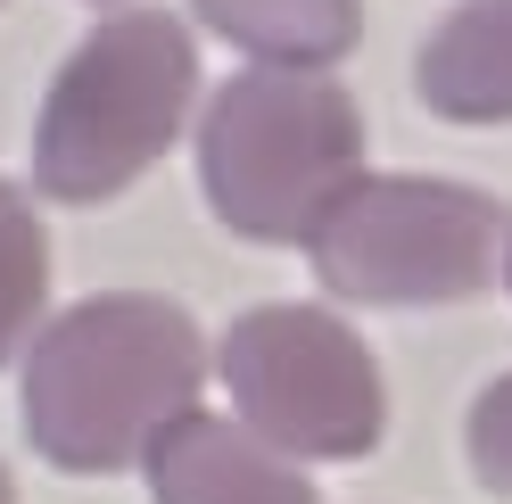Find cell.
<instances>
[{"label":"cell","instance_id":"8","mask_svg":"<svg viewBox=\"0 0 512 504\" xmlns=\"http://www.w3.org/2000/svg\"><path fill=\"white\" fill-rule=\"evenodd\" d=\"M190 9L256 67H298V75H331L364 34V0H190Z\"/></svg>","mask_w":512,"mask_h":504},{"label":"cell","instance_id":"10","mask_svg":"<svg viewBox=\"0 0 512 504\" xmlns=\"http://www.w3.org/2000/svg\"><path fill=\"white\" fill-rule=\"evenodd\" d=\"M463 455H471V480L488 496H512V372L496 389H479L471 422H463Z\"/></svg>","mask_w":512,"mask_h":504},{"label":"cell","instance_id":"4","mask_svg":"<svg viewBox=\"0 0 512 504\" xmlns=\"http://www.w3.org/2000/svg\"><path fill=\"white\" fill-rule=\"evenodd\" d=\"M215 381L232 389V422L273 455H372L389 430V389L356 331L323 306H256L215 339Z\"/></svg>","mask_w":512,"mask_h":504},{"label":"cell","instance_id":"5","mask_svg":"<svg viewBox=\"0 0 512 504\" xmlns=\"http://www.w3.org/2000/svg\"><path fill=\"white\" fill-rule=\"evenodd\" d=\"M504 248V207L430 174H364L323 232L306 240L314 281L356 306H446L488 281Z\"/></svg>","mask_w":512,"mask_h":504},{"label":"cell","instance_id":"11","mask_svg":"<svg viewBox=\"0 0 512 504\" xmlns=\"http://www.w3.org/2000/svg\"><path fill=\"white\" fill-rule=\"evenodd\" d=\"M0 504H17V480H9V471H0Z\"/></svg>","mask_w":512,"mask_h":504},{"label":"cell","instance_id":"12","mask_svg":"<svg viewBox=\"0 0 512 504\" xmlns=\"http://www.w3.org/2000/svg\"><path fill=\"white\" fill-rule=\"evenodd\" d=\"M504 281H512V240H504Z\"/></svg>","mask_w":512,"mask_h":504},{"label":"cell","instance_id":"7","mask_svg":"<svg viewBox=\"0 0 512 504\" xmlns=\"http://www.w3.org/2000/svg\"><path fill=\"white\" fill-rule=\"evenodd\" d=\"M413 91L446 124H512V0H463L413 58Z\"/></svg>","mask_w":512,"mask_h":504},{"label":"cell","instance_id":"9","mask_svg":"<svg viewBox=\"0 0 512 504\" xmlns=\"http://www.w3.org/2000/svg\"><path fill=\"white\" fill-rule=\"evenodd\" d=\"M42 298H50V232L25 207V191L0 182V356H17L34 339Z\"/></svg>","mask_w":512,"mask_h":504},{"label":"cell","instance_id":"1","mask_svg":"<svg viewBox=\"0 0 512 504\" xmlns=\"http://www.w3.org/2000/svg\"><path fill=\"white\" fill-rule=\"evenodd\" d=\"M207 339L174 298L108 290L67 306L25 348V438L58 471H124L149 455V438L182 422L207 389Z\"/></svg>","mask_w":512,"mask_h":504},{"label":"cell","instance_id":"6","mask_svg":"<svg viewBox=\"0 0 512 504\" xmlns=\"http://www.w3.org/2000/svg\"><path fill=\"white\" fill-rule=\"evenodd\" d=\"M141 471L157 504H314L290 455H273L232 414H199V405L149 438Z\"/></svg>","mask_w":512,"mask_h":504},{"label":"cell","instance_id":"2","mask_svg":"<svg viewBox=\"0 0 512 504\" xmlns=\"http://www.w3.org/2000/svg\"><path fill=\"white\" fill-rule=\"evenodd\" d=\"M199 108V50L166 9H116L75 42L34 116V182L58 207H100L182 141Z\"/></svg>","mask_w":512,"mask_h":504},{"label":"cell","instance_id":"3","mask_svg":"<svg viewBox=\"0 0 512 504\" xmlns=\"http://www.w3.org/2000/svg\"><path fill=\"white\" fill-rule=\"evenodd\" d=\"M199 182L223 232L306 248L323 215L364 182V116L331 75L248 67L215 83L199 116Z\"/></svg>","mask_w":512,"mask_h":504}]
</instances>
